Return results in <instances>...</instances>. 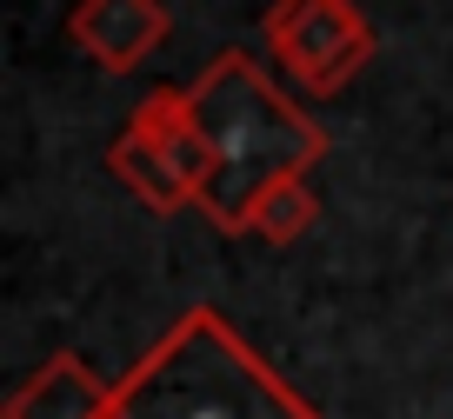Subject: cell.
<instances>
[{"label": "cell", "mask_w": 453, "mask_h": 419, "mask_svg": "<svg viewBox=\"0 0 453 419\" xmlns=\"http://www.w3.org/2000/svg\"><path fill=\"white\" fill-rule=\"evenodd\" d=\"M194 100V126L213 154L207 194H200V213H207L220 233H247V213L267 187L294 180V173H313V160L326 154V126L307 120L280 87L267 80L254 54H213L207 67L187 87Z\"/></svg>", "instance_id": "cell-1"}, {"label": "cell", "mask_w": 453, "mask_h": 419, "mask_svg": "<svg viewBox=\"0 0 453 419\" xmlns=\"http://www.w3.org/2000/svg\"><path fill=\"white\" fill-rule=\"evenodd\" d=\"M107 419H320V413L226 326V313L194 307L173 320L160 347L134 360V373L113 379Z\"/></svg>", "instance_id": "cell-2"}, {"label": "cell", "mask_w": 453, "mask_h": 419, "mask_svg": "<svg viewBox=\"0 0 453 419\" xmlns=\"http://www.w3.org/2000/svg\"><path fill=\"white\" fill-rule=\"evenodd\" d=\"M267 54L307 87L313 100L340 94L360 67L373 60V27L354 0H273L267 20Z\"/></svg>", "instance_id": "cell-3"}, {"label": "cell", "mask_w": 453, "mask_h": 419, "mask_svg": "<svg viewBox=\"0 0 453 419\" xmlns=\"http://www.w3.org/2000/svg\"><path fill=\"white\" fill-rule=\"evenodd\" d=\"M67 34L94 67L107 73H141L147 60L167 47L173 20L160 0H81L67 14Z\"/></svg>", "instance_id": "cell-4"}, {"label": "cell", "mask_w": 453, "mask_h": 419, "mask_svg": "<svg viewBox=\"0 0 453 419\" xmlns=\"http://www.w3.org/2000/svg\"><path fill=\"white\" fill-rule=\"evenodd\" d=\"M113 386L81 360V353H54L41 360L0 406V419H107Z\"/></svg>", "instance_id": "cell-5"}, {"label": "cell", "mask_w": 453, "mask_h": 419, "mask_svg": "<svg viewBox=\"0 0 453 419\" xmlns=\"http://www.w3.org/2000/svg\"><path fill=\"white\" fill-rule=\"evenodd\" d=\"M107 167H113V180L127 187L141 207H154V213H180V207H200V187L180 173V160L173 154H160L154 140H141L127 126V133L107 147Z\"/></svg>", "instance_id": "cell-6"}, {"label": "cell", "mask_w": 453, "mask_h": 419, "mask_svg": "<svg viewBox=\"0 0 453 419\" xmlns=\"http://www.w3.org/2000/svg\"><path fill=\"white\" fill-rule=\"evenodd\" d=\"M313 220H320V200H313L307 173H294V180L267 187V194L254 200V213H247V233L267 240V247H287V240H300Z\"/></svg>", "instance_id": "cell-7"}]
</instances>
